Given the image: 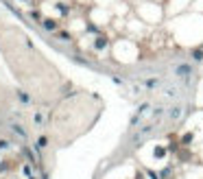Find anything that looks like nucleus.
Returning <instances> with one entry per match:
<instances>
[{"instance_id":"1","label":"nucleus","mask_w":203,"mask_h":179,"mask_svg":"<svg viewBox=\"0 0 203 179\" xmlns=\"http://www.w3.org/2000/svg\"><path fill=\"white\" fill-rule=\"evenodd\" d=\"M33 122H35V125H44V122H46V116L42 114V111H40V114H35V118H33Z\"/></svg>"},{"instance_id":"2","label":"nucleus","mask_w":203,"mask_h":179,"mask_svg":"<svg viewBox=\"0 0 203 179\" xmlns=\"http://www.w3.org/2000/svg\"><path fill=\"white\" fill-rule=\"evenodd\" d=\"M13 131H15V133L20 136V138H24V129H22V127H17V125H13Z\"/></svg>"}]
</instances>
